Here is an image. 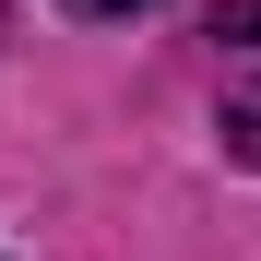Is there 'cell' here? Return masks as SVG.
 Masks as SVG:
<instances>
[{"label":"cell","mask_w":261,"mask_h":261,"mask_svg":"<svg viewBox=\"0 0 261 261\" xmlns=\"http://www.w3.org/2000/svg\"><path fill=\"white\" fill-rule=\"evenodd\" d=\"M214 36H226V48H249V36H261V0H214Z\"/></svg>","instance_id":"7a4b0ae2"},{"label":"cell","mask_w":261,"mask_h":261,"mask_svg":"<svg viewBox=\"0 0 261 261\" xmlns=\"http://www.w3.org/2000/svg\"><path fill=\"white\" fill-rule=\"evenodd\" d=\"M226 154L261 166V83H249V95H226Z\"/></svg>","instance_id":"6da1fadb"},{"label":"cell","mask_w":261,"mask_h":261,"mask_svg":"<svg viewBox=\"0 0 261 261\" xmlns=\"http://www.w3.org/2000/svg\"><path fill=\"white\" fill-rule=\"evenodd\" d=\"M71 12H154V0H71Z\"/></svg>","instance_id":"3957f363"}]
</instances>
